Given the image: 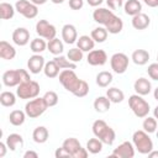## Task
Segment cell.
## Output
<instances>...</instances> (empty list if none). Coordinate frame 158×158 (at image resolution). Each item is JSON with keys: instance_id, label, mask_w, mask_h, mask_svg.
<instances>
[{"instance_id": "cell-10", "label": "cell", "mask_w": 158, "mask_h": 158, "mask_svg": "<svg viewBox=\"0 0 158 158\" xmlns=\"http://www.w3.org/2000/svg\"><path fill=\"white\" fill-rule=\"evenodd\" d=\"M128 63H130L128 57L125 53H121V52L114 53L110 58L111 69L116 74H123L128 68Z\"/></svg>"}, {"instance_id": "cell-16", "label": "cell", "mask_w": 158, "mask_h": 158, "mask_svg": "<svg viewBox=\"0 0 158 158\" xmlns=\"http://www.w3.org/2000/svg\"><path fill=\"white\" fill-rule=\"evenodd\" d=\"M62 40L67 44H73L78 41V31L74 25L65 23L62 27Z\"/></svg>"}, {"instance_id": "cell-45", "label": "cell", "mask_w": 158, "mask_h": 158, "mask_svg": "<svg viewBox=\"0 0 158 158\" xmlns=\"http://www.w3.org/2000/svg\"><path fill=\"white\" fill-rule=\"evenodd\" d=\"M54 156H56L57 158H62V157H69V153H68L63 147H60V148H57V149H56Z\"/></svg>"}, {"instance_id": "cell-53", "label": "cell", "mask_w": 158, "mask_h": 158, "mask_svg": "<svg viewBox=\"0 0 158 158\" xmlns=\"http://www.w3.org/2000/svg\"><path fill=\"white\" fill-rule=\"evenodd\" d=\"M153 96H154L156 100H158V86L154 89V91H153Z\"/></svg>"}, {"instance_id": "cell-49", "label": "cell", "mask_w": 158, "mask_h": 158, "mask_svg": "<svg viewBox=\"0 0 158 158\" xmlns=\"http://www.w3.org/2000/svg\"><path fill=\"white\" fill-rule=\"evenodd\" d=\"M142 1L149 7H157L158 6V0H142Z\"/></svg>"}, {"instance_id": "cell-5", "label": "cell", "mask_w": 158, "mask_h": 158, "mask_svg": "<svg viewBox=\"0 0 158 158\" xmlns=\"http://www.w3.org/2000/svg\"><path fill=\"white\" fill-rule=\"evenodd\" d=\"M128 106L138 118H144L149 114V104L142 98V95L133 94L128 98Z\"/></svg>"}, {"instance_id": "cell-2", "label": "cell", "mask_w": 158, "mask_h": 158, "mask_svg": "<svg viewBox=\"0 0 158 158\" xmlns=\"http://www.w3.org/2000/svg\"><path fill=\"white\" fill-rule=\"evenodd\" d=\"M93 133L98 137L104 144L111 146L116 138V133L112 127H110L104 120H96L93 123Z\"/></svg>"}, {"instance_id": "cell-20", "label": "cell", "mask_w": 158, "mask_h": 158, "mask_svg": "<svg viewBox=\"0 0 158 158\" xmlns=\"http://www.w3.org/2000/svg\"><path fill=\"white\" fill-rule=\"evenodd\" d=\"M0 57L5 60H11L16 57V49L6 41H0Z\"/></svg>"}, {"instance_id": "cell-18", "label": "cell", "mask_w": 158, "mask_h": 158, "mask_svg": "<svg viewBox=\"0 0 158 158\" xmlns=\"http://www.w3.org/2000/svg\"><path fill=\"white\" fill-rule=\"evenodd\" d=\"M133 89H135L136 94L144 96V95H148L152 91V84L147 78L141 77V78L136 79V81L133 84Z\"/></svg>"}, {"instance_id": "cell-3", "label": "cell", "mask_w": 158, "mask_h": 158, "mask_svg": "<svg viewBox=\"0 0 158 158\" xmlns=\"http://www.w3.org/2000/svg\"><path fill=\"white\" fill-rule=\"evenodd\" d=\"M132 143L135 149L138 151L141 154H148L153 149V141L144 130H137L132 135Z\"/></svg>"}, {"instance_id": "cell-17", "label": "cell", "mask_w": 158, "mask_h": 158, "mask_svg": "<svg viewBox=\"0 0 158 158\" xmlns=\"http://www.w3.org/2000/svg\"><path fill=\"white\" fill-rule=\"evenodd\" d=\"M12 42L20 47L26 46L30 42V32L25 27H17L12 32Z\"/></svg>"}, {"instance_id": "cell-9", "label": "cell", "mask_w": 158, "mask_h": 158, "mask_svg": "<svg viewBox=\"0 0 158 158\" xmlns=\"http://www.w3.org/2000/svg\"><path fill=\"white\" fill-rule=\"evenodd\" d=\"M48 109V105L46 104L43 96L42 98H35L32 100H30L26 105H25V112L30 118H36L40 117L46 110Z\"/></svg>"}, {"instance_id": "cell-4", "label": "cell", "mask_w": 158, "mask_h": 158, "mask_svg": "<svg viewBox=\"0 0 158 158\" xmlns=\"http://www.w3.org/2000/svg\"><path fill=\"white\" fill-rule=\"evenodd\" d=\"M30 79L31 77L28 72L25 69H10L2 74V83L5 86H9V88L17 86L21 83L27 81Z\"/></svg>"}, {"instance_id": "cell-37", "label": "cell", "mask_w": 158, "mask_h": 158, "mask_svg": "<svg viewBox=\"0 0 158 158\" xmlns=\"http://www.w3.org/2000/svg\"><path fill=\"white\" fill-rule=\"evenodd\" d=\"M56 60V63L58 64V67L60 69H77V63H73L68 59V57H64L62 54L59 56H56L53 58Z\"/></svg>"}, {"instance_id": "cell-41", "label": "cell", "mask_w": 158, "mask_h": 158, "mask_svg": "<svg viewBox=\"0 0 158 158\" xmlns=\"http://www.w3.org/2000/svg\"><path fill=\"white\" fill-rule=\"evenodd\" d=\"M88 93H89V84H88L85 80L81 79L79 86H78L77 90L73 93V95H75L77 98H84V96L88 95Z\"/></svg>"}, {"instance_id": "cell-54", "label": "cell", "mask_w": 158, "mask_h": 158, "mask_svg": "<svg viewBox=\"0 0 158 158\" xmlns=\"http://www.w3.org/2000/svg\"><path fill=\"white\" fill-rule=\"evenodd\" d=\"M51 1H52L53 4H57V5H58V4H63V2H64V0H51Z\"/></svg>"}, {"instance_id": "cell-50", "label": "cell", "mask_w": 158, "mask_h": 158, "mask_svg": "<svg viewBox=\"0 0 158 158\" xmlns=\"http://www.w3.org/2000/svg\"><path fill=\"white\" fill-rule=\"evenodd\" d=\"M30 1H31V2H33V4H35V5H37V6H38V5H43V4H46V2H47V0H30Z\"/></svg>"}, {"instance_id": "cell-46", "label": "cell", "mask_w": 158, "mask_h": 158, "mask_svg": "<svg viewBox=\"0 0 158 158\" xmlns=\"http://www.w3.org/2000/svg\"><path fill=\"white\" fill-rule=\"evenodd\" d=\"M7 144H6V142H0V158H2V157H5V154H6V151H7Z\"/></svg>"}, {"instance_id": "cell-55", "label": "cell", "mask_w": 158, "mask_h": 158, "mask_svg": "<svg viewBox=\"0 0 158 158\" xmlns=\"http://www.w3.org/2000/svg\"><path fill=\"white\" fill-rule=\"evenodd\" d=\"M156 135H157V138H158V130L156 131Z\"/></svg>"}, {"instance_id": "cell-14", "label": "cell", "mask_w": 158, "mask_h": 158, "mask_svg": "<svg viewBox=\"0 0 158 158\" xmlns=\"http://www.w3.org/2000/svg\"><path fill=\"white\" fill-rule=\"evenodd\" d=\"M86 62L90 65H104L107 62V54L104 49H91L90 52H88V57H86Z\"/></svg>"}, {"instance_id": "cell-36", "label": "cell", "mask_w": 158, "mask_h": 158, "mask_svg": "<svg viewBox=\"0 0 158 158\" xmlns=\"http://www.w3.org/2000/svg\"><path fill=\"white\" fill-rule=\"evenodd\" d=\"M0 102L5 107H11L16 104V95L11 91H2L0 94Z\"/></svg>"}, {"instance_id": "cell-11", "label": "cell", "mask_w": 158, "mask_h": 158, "mask_svg": "<svg viewBox=\"0 0 158 158\" xmlns=\"http://www.w3.org/2000/svg\"><path fill=\"white\" fill-rule=\"evenodd\" d=\"M16 11L26 19H35L38 15V7L28 0H17L15 4Z\"/></svg>"}, {"instance_id": "cell-35", "label": "cell", "mask_w": 158, "mask_h": 158, "mask_svg": "<svg viewBox=\"0 0 158 158\" xmlns=\"http://www.w3.org/2000/svg\"><path fill=\"white\" fill-rule=\"evenodd\" d=\"M46 48H47V43H46L44 40H42V37H40V38H33V40L30 42V49H31L33 53H36V54L42 53L43 51H46Z\"/></svg>"}, {"instance_id": "cell-40", "label": "cell", "mask_w": 158, "mask_h": 158, "mask_svg": "<svg viewBox=\"0 0 158 158\" xmlns=\"http://www.w3.org/2000/svg\"><path fill=\"white\" fill-rule=\"evenodd\" d=\"M43 99L46 101V104L48 105V107H52V106H56L58 104V95L56 91H47L44 95H43Z\"/></svg>"}, {"instance_id": "cell-29", "label": "cell", "mask_w": 158, "mask_h": 158, "mask_svg": "<svg viewBox=\"0 0 158 158\" xmlns=\"http://www.w3.org/2000/svg\"><path fill=\"white\" fill-rule=\"evenodd\" d=\"M26 112L21 111V110H14L10 112L9 115V121L12 126H21L23 125L25 120H26Z\"/></svg>"}, {"instance_id": "cell-15", "label": "cell", "mask_w": 158, "mask_h": 158, "mask_svg": "<svg viewBox=\"0 0 158 158\" xmlns=\"http://www.w3.org/2000/svg\"><path fill=\"white\" fill-rule=\"evenodd\" d=\"M44 64H46V62H44L43 56L36 54V53H33L27 60V68H28L30 73H32V74H38L40 72H42L44 68Z\"/></svg>"}, {"instance_id": "cell-42", "label": "cell", "mask_w": 158, "mask_h": 158, "mask_svg": "<svg viewBox=\"0 0 158 158\" xmlns=\"http://www.w3.org/2000/svg\"><path fill=\"white\" fill-rule=\"evenodd\" d=\"M147 73H148V77H149L152 80H158V62L151 63V64L148 65Z\"/></svg>"}, {"instance_id": "cell-52", "label": "cell", "mask_w": 158, "mask_h": 158, "mask_svg": "<svg viewBox=\"0 0 158 158\" xmlns=\"http://www.w3.org/2000/svg\"><path fill=\"white\" fill-rule=\"evenodd\" d=\"M153 116L157 118V121H158V105L154 107V110H153Z\"/></svg>"}, {"instance_id": "cell-19", "label": "cell", "mask_w": 158, "mask_h": 158, "mask_svg": "<svg viewBox=\"0 0 158 158\" xmlns=\"http://www.w3.org/2000/svg\"><path fill=\"white\" fill-rule=\"evenodd\" d=\"M132 26L133 28L138 30V31H142V30H146L149 25H151V19L148 15L143 14V12H139L135 16H132Z\"/></svg>"}, {"instance_id": "cell-28", "label": "cell", "mask_w": 158, "mask_h": 158, "mask_svg": "<svg viewBox=\"0 0 158 158\" xmlns=\"http://www.w3.org/2000/svg\"><path fill=\"white\" fill-rule=\"evenodd\" d=\"M59 70H60V68L58 67V64L56 63L54 59L46 62L44 68H43V73L47 78H57L59 75Z\"/></svg>"}, {"instance_id": "cell-26", "label": "cell", "mask_w": 158, "mask_h": 158, "mask_svg": "<svg viewBox=\"0 0 158 158\" xmlns=\"http://www.w3.org/2000/svg\"><path fill=\"white\" fill-rule=\"evenodd\" d=\"M48 137H49V132H48L47 127H44V126H38V127H36V128L33 130V132H32V138H33V141H35L36 143H40V144L47 142Z\"/></svg>"}, {"instance_id": "cell-7", "label": "cell", "mask_w": 158, "mask_h": 158, "mask_svg": "<svg viewBox=\"0 0 158 158\" xmlns=\"http://www.w3.org/2000/svg\"><path fill=\"white\" fill-rule=\"evenodd\" d=\"M62 147L69 153V157H73V158H86L89 154L88 149L83 148L80 142L74 137H69L64 139L62 143Z\"/></svg>"}, {"instance_id": "cell-13", "label": "cell", "mask_w": 158, "mask_h": 158, "mask_svg": "<svg viewBox=\"0 0 158 158\" xmlns=\"http://www.w3.org/2000/svg\"><path fill=\"white\" fill-rule=\"evenodd\" d=\"M112 157L117 158H133L135 157V146L132 142L125 141L121 144H118L114 151L111 152Z\"/></svg>"}, {"instance_id": "cell-43", "label": "cell", "mask_w": 158, "mask_h": 158, "mask_svg": "<svg viewBox=\"0 0 158 158\" xmlns=\"http://www.w3.org/2000/svg\"><path fill=\"white\" fill-rule=\"evenodd\" d=\"M106 4L111 10H118L122 6L123 0H106Z\"/></svg>"}, {"instance_id": "cell-44", "label": "cell", "mask_w": 158, "mask_h": 158, "mask_svg": "<svg viewBox=\"0 0 158 158\" xmlns=\"http://www.w3.org/2000/svg\"><path fill=\"white\" fill-rule=\"evenodd\" d=\"M68 2L72 10H80L84 6V0H69Z\"/></svg>"}, {"instance_id": "cell-39", "label": "cell", "mask_w": 158, "mask_h": 158, "mask_svg": "<svg viewBox=\"0 0 158 158\" xmlns=\"http://www.w3.org/2000/svg\"><path fill=\"white\" fill-rule=\"evenodd\" d=\"M83 53H84V52H83L81 49H79L78 47H75V48H70V49H69L67 57H68V59H69L70 62H73V63H79V62L83 59V56H84Z\"/></svg>"}, {"instance_id": "cell-25", "label": "cell", "mask_w": 158, "mask_h": 158, "mask_svg": "<svg viewBox=\"0 0 158 158\" xmlns=\"http://www.w3.org/2000/svg\"><path fill=\"white\" fill-rule=\"evenodd\" d=\"M123 10L126 15L135 16L142 11V4L139 2V0H127L123 5Z\"/></svg>"}, {"instance_id": "cell-51", "label": "cell", "mask_w": 158, "mask_h": 158, "mask_svg": "<svg viewBox=\"0 0 158 158\" xmlns=\"http://www.w3.org/2000/svg\"><path fill=\"white\" fill-rule=\"evenodd\" d=\"M148 157H149V158H157V157H158V151H153V149H152V151L148 153Z\"/></svg>"}, {"instance_id": "cell-30", "label": "cell", "mask_w": 158, "mask_h": 158, "mask_svg": "<svg viewBox=\"0 0 158 158\" xmlns=\"http://www.w3.org/2000/svg\"><path fill=\"white\" fill-rule=\"evenodd\" d=\"M47 48H48V51H49L52 54H54V56H59V54L63 53L64 44H63V42H62L59 38L54 37L53 40L48 41V43H47Z\"/></svg>"}, {"instance_id": "cell-48", "label": "cell", "mask_w": 158, "mask_h": 158, "mask_svg": "<svg viewBox=\"0 0 158 158\" xmlns=\"http://www.w3.org/2000/svg\"><path fill=\"white\" fill-rule=\"evenodd\" d=\"M102 1H104V0H86V2H88L90 6H93V7L100 6V5L102 4Z\"/></svg>"}, {"instance_id": "cell-1", "label": "cell", "mask_w": 158, "mask_h": 158, "mask_svg": "<svg viewBox=\"0 0 158 158\" xmlns=\"http://www.w3.org/2000/svg\"><path fill=\"white\" fill-rule=\"evenodd\" d=\"M93 19L99 25H102L107 30V32L111 35H117L123 28L122 20L118 16H116L112 10H109L105 7H98L96 10H94Z\"/></svg>"}, {"instance_id": "cell-32", "label": "cell", "mask_w": 158, "mask_h": 158, "mask_svg": "<svg viewBox=\"0 0 158 158\" xmlns=\"http://www.w3.org/2000/svg\"><path fill=\"white\" fill-rule=\"evenodd\" d=\"M15 6H12L9 2H1L0 4V19L1 20H10L15 15Z\"/></svg>"}, {"instance_id": "cell-31", "label": "cell", "mask_w": 158, "mask_h": 158, "mask_svg": "<svg viewBox=\"0 0 158 158\" xmlns=\"http://www.w3.org/2000/svg\"><path fill=\"white\" fill-rule=\"evenodd\" d=\"M112 73L107 72V70H102L96 75V84L100 88H107L111 83H112Z\"/></svg>"}, {"instance_id": "cell-47", "label": "cell", "mask_w": 158, "mask_h": 158, "mask_svg": "<svg viewBox=\"0 0 158 158\" xmlns=\"http://www.w3.org/2000/svg\"><path fill=\"white\" fill-rule=\"evenodd\" d=\"M23 158H38V153L35 151H26L23 153Z\"/></svg>"}, {"instance_id": "cell-24", "label": "cell", "mask_w": 158, "mask_h": 158, "mask_svg": "<svg viewBox=\"0 0 158 158\" xmlns=\"http://www.w3.org/2000/svg\"><path fill=\"white\" fill-rule=\"evenodd\" d=\"M110 106H111V101L109 100L107 96H98L94 100V109L99 114L107 112L110 110Z\"/></svg>"}, {"instance_id": "cell-21", "label": "cell", "mask_w": 158, "mask_h": 158, "mask_svg": "<svg viewBox=\"0 0 158 158\" xmlns=\"http://www.w3.org/2000/svg\"><path fill=\"white\" fill-rule=\"evenodd\" d=\"M6 144H7L10 151L15 152L17 148L23 147V138L20 133H10L6 137Z\"/></svg>"}, {"instance_id": "cell-56", "label": "cell", "mask_w": 158, "mask_h": 158, "mask_svg": "<svg viewBox=\"0 0 158 158\" xmlns=\"http://www.w3.org/2000/svg\"><path fill=\"white\" fill-rule=\"evenodd\" d=\"M157 62H158V54H157Z\"/></svg>"}, {"instance_id": "cell-38", "label": "cell", "mask_w": 158, "mask_h": 158, "mask_svg": "<svg viewBox=\"0 0 158 158\" xmlns=\"http://www.w3.org/2000/svg\"><path fill=\"white\" fill-rule=\"evenodd\" d=\"M157 125H158V121L154 116L153 117L146 116L143 122H142V127L147 133H154L157 131Z\"/></svg>"}, {"instance_id": "cell-6", "label": "cell", "mask_w": 158, "mask_h": 158, "mask_svg": "<svg viewBox=\"0 0 158 158\" xmlns=\"http://www.w3.org/2000/svg\"><path fill=\"white\" fill-rule=\"evenodd\" d=\"M38 94H40V84L32 79L21 83L20 85H17L16 89V95L23 100L35 99L38 96Z\"/></svg>"}, {"instance_id": "cell-8", "label": "cell", "mask_w": 158, "mask_h": 158, "mask_svg": "<svg viewBox=\"0 0 158 158\" xmlns=\"http://www.w3.org/2000/svg\"><path fill=\"white\" fill-rule=\"evenodd\" d=\"M58 77H59V81L64 86V89L67 91H70L72 94L77 90V88L79 86V84L81 81V79L78 78V75L75 74V72L73 69H63Z\"/></svg>"}, {"instance_id": "cell-22", "label": "cell", "mask_w": 158, "mask_h": 158, "mask_svg": "<svg viewBox=\"0 0 158 158\" xmlns=\"http://www.w3.org/2000/svg\"><path fill=\"white\" fill-rule=\"evenodd\" d=\"M131 59L136 65H144L149 60V53L146 49H136L132 52Z\"/></svg>"}, {"instance_id": "cell-23", "label": "cell", "mask_w": 158, "mask_h": 158, "mask_svg": "<svg viewBox=\"0 0 158 158\" xmlns=\"http://www.w3.org/2000/svg\"><path fill=\"white\" fill-rule=\"evenodd\" d=\"M94 46H95V41L91 38V36L83 35V36L78 37L77 47L79 49H81L83 52H90L91 49H94Z\"/></svg>"}, {"instance_id": "cell-12", "label": "cell", "mask_w": 158, "mask_h": 158, "mask_svg": "<svg viewBox=\"0 0 158 158\" xmlns=\"http://www.w3.org/2000/svg\"><path fill=\"white\" fill-rule=\"evenodd\" d=\"M36 33L42 37L43 40H53L57 35V28L54 27V25L49 23L47 20H40L36 23Z\"/></svg>"}, {"instance_id": "cell-27", "label": "cell", "mask_w": 158, "mask_h": 158, "mask_svg": "<svg viewBox=\"0 0 158 158\" xmlns=\"http://www.w3.org/2000/svg\"><path fill=\"white\" fill-rule=\"evenodd\" d=\"M106 96H107L109 100H110L111 102H114V104L122 102L123 99H125V94H123V91H122L121 89H118V88H115V86L107 89V91H106Z\"/></svg>"}, {"instance_id": "cell-33", "label": "cell", "mask_w": 158, "mask_h": 158, "mask_svg": "<svg viewBox=\"0 0 158 158\" xmlns=\"http://www.w3.org/2000/svg\"><path fill=\"white\" fill-rule=\"evenodd\" d=\"M107 35H109V32H107V30L104 26H100V27L94 28L91 31V33H90V36L95 41V43H102V42H105L106 38H107Z\"/></svg>"}, {"instance_id": "cell-34", "label": "cell", "mask_w": 158, "mask_h": 158, "mask_svg": "<svg viewBox=\"0 0 158 158\" xmlns=\"http://www.w3.org/2000/svg\"><path fill=\"white\" fill-rule=\"evenodd\" d=\"M102 142L98 138V137H94V138H90L88 142H86V149H88V152L89 153H91V154H98V153H100L101 151H102Z\"/></svg>"}]
</instances>
